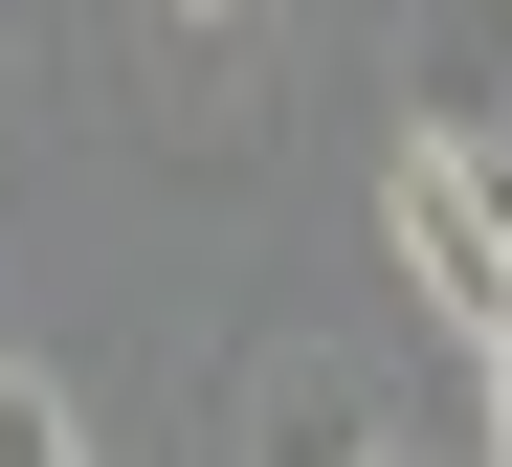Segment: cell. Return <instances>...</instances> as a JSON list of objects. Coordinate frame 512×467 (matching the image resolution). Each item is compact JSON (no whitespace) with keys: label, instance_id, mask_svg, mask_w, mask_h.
Returning <instances> with one entry per match:
<instances>
[{"label":"cell","instance_id":"6da1fadb","mask_svg":"<svg viewBox=\"0 0 512 467\" xmlns=\"http://www.w3.org/2000/svg\"><path fill=\"white\" fill-rule=\"evenodd\" d=\"M379 245H401V290H423V334H512V223H490V156H446V134H401L379 156Z\"/></svg>","mask_w":512,"mask_h":467},{"label":"cell","instance_id":"7a4b0ae2","mask_svg":"<svg viewBox=\"0 0 512 467\" xmlns=\"http://www.w3.org/2000/svg\"><path fill=\"white\" fill-rule=\"evenodd\" d=\"M401 134L512 156V0H401Z\"/></svg>","mask_w":512,"mask_h":467},{"label":"cell","instance_id":"3957f363","mask_svg":"<svg viewBox=\"0 0 512 467\" xmlns=\"http://www.w3.org/2000/svg\"><path fill=\"white\" fill-rule=\"evenodd\" d=\"M223 423H245V467H357V445H379L357 356H245V401H223Z\"/></svg>","mask_w":512,"mask_h":467},{"label":"cell","instance_id":"277c9868","mask_svg":"<svg viewBox=\"0 0 512 467\" xmlns=\"http://www.w3.org/2000/svg\"><path fill=\"white\" fill-rule=\"evenodd\" d=\"M0 467H90V423H67L45 356H0Z\"/></svg>","mask_w":512,"mask_h":467},{"label":"cell","instance_id":"5b68a950","mask_svg":"<svg viewBox=\"0 0 512 467\" xmlns=\"http://www.w3.org/2000/svg\"><path fill=\"white\" fill-rule=\"evenodd\" d=\"M468 423H490V467H512V334H468Z\"/></svg>","mask_w":512,"mask_h":467},{"label":"cell","instance_id":"8992f818","mask_svg":"<svg viewBox=\"0 0 512 467\" xmlns=\"http://www.w3.org/2000/svg\"><path fill=\"white\" fill-rule=\"evenodd\" d=\"M179 23H245V0H179Z\"/></svg>","mask_w":512,"mask_h":467},{"label":"cell","instance_id":"52a82bcc","mask_svg":"<svg viewBox=\"0 0 512 467\" xmlns=\"http://www.w3.org/2000/svg\"><path fill=\"white\" fill-rule=\"evenodd\" d=\"M490 223H512V156H490Z\"/></svg>","mask_w":512,"mask_h":467},{"label":"cell","instance_id":"ba28073f","mask_svg":"<svg viewBox=\"0 0 512 467\" xmlns=\"http://www.w3.org/2000/svg\"><path fill=\"white\" fill-rule=\"evenodd\" d=\"M357 467H423V445H357Z\"/></svg>","mask_w":512,"mask_h":467}]
</instances>
